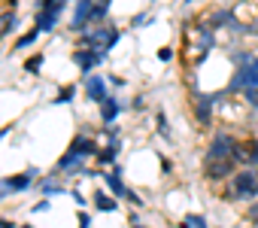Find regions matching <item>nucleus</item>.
<instances>
[{
    "mask_svg": "<svg viewBox=\"0 0 258 228\" xmlns=\"http://www.w3.org/2000/svg\"><path fill=\"white\" fill-rule=\"evenodd\" d=\"M240 64H243V67L234 73V79H231V91H240V94L249 100V106L258 109V58L243 55Z\"/></svg>",
    "mask_w": 258,
    "mask_h": 228,
    "instance_id": "obj_1",
    "label": "nucleus"
},
{
    "mask_svg": "<svg viewBox=\"0 0 258 228\" xmlns=\"http://www.w3.org/2000/svg\"><path fill=\"white\" fill-rule=\"evenodd\" d=\"M213 49V28L210 22H195L191 28H185V55L191 52V61H204V55Z\"/></svg>",
    "mask_w": 258,
    "mask_h": 228,
    "instance_id": "obj_2",
    "label": "nucleus"
},
{
    "mask_svg": "<svg viewBox=\"0 0 258 228\" xmlns=\"http://www.w3.org/2000/svg\"><path fill=\"white\" fill-rule=\"evenodd\" d=\"M231 198L234 201H252L258 198V170L243 167L231 177Z\"/></svg>",
    "mask_w": 258,
    "mask_h": 228,
    "instance_id": "obj_3",
    "label": "nucleus"
},
{
    "mask_svg": "<svg viewBox=\"0 0 258 228\" xmlns=\"http://www.w3.org/2000/svg\"><path fill=\"white\" fill-rule=\"evenodd\" d=\"M118 43V31L115 28H97V31H91V34H85L82 37V49H94V52H106V49H112Z\"/></svg>",
    "mask_w": 258,
    "mask_h": 228,
    "instance_id": "obj_4",
    "label": "nucleus"
},
{
    "mask_svg": "<svg viewBox=\"0 0 258 228\" xmlns=\"http://www.w3.org/2000/svg\"><path fill=\"white\" fill-rule=\"evenodd\" d=\"M34 177H37V167H31V170H25V174H16V177H7V180H0V198H7V195H19V192H28Z\"/></svg>",
    "mask_w": 258,
    "mask_h": 228,
    "instance_id": "obj_5",
    "label": "nucleus"
},
{
    "mask_svg": "<svg viewBox=\"0 0 258 228\" xmlns=\"http://www.w3.org/2000/svg\"><path fill=\"white\" fill-rule=\"evenodd\" d=\"M195 100H198V103H195V116H198V122H201V125H210V119H213V106H216L219 94H198Z\"/></svg>",
    "mask_w": 258,
    "mask_h": 228,
    "instance_id": "obj_6",
    "label": "nucleus"
},
{
    "mask_svg": "<svg viewBox=\"0 0 258 228\" xmlns=\"http://www.w3.org/2000/svg\"><path fill=\"white\" fill-rule=\"evenodd\" d=\"M234 174H237L234 161H204V177L207 180H225V177H234Z\"/></svg>",
    "mask_w": 258,
    "mask_h": 228,
    "instance_id": "obj_7",
    "label": "nucleus"
},
{
    "mask_svg": "<svg viewBox=\"0 0 258 228\" xmlns=\"http://www.w3.org/2000/svg\"><path fill=\"white\" fill-rule=\"evenodd\" d=\"M100 52H94V49H76L73 52V64L82 70V73H91V67H97L100 64Z\"/></svg>",
    "mask_w": 258,
    "mask_h": 228,
    "instance_id": "obj_8",
    "label": "nucleus"
},
{
    "mask_svg": "<svg viewBox=\"0 0 258 228\" xmlns=\"http://www.w3.org/2000/svg\"><path fill=\"white\" fill-rule=\"evenodd\" d=\"M85 94H88L94 103H103V100L109 97V91H106V82H103L100 76H88V82H85Z\"/></svg>",
    "mask_w": 258,
    "mask_h": 228,
    "instance_id": "obj_9",
    "label": "nucleus"
},
{
    "mask_svg": "<svg viewBox=\"0 0 258 228\" xmlns=\"http://www.w3.org/2000/svg\"><path fill=\"white\" fill-rule=\"evenodd\" d=\"M94 4L97 0H79V7H76V13H73V28L79 31V28H85L88 22H91V13H94Z\"/></svg>",
    "mask_w": 258,
    "mask_h": 228,
    "instance_id": "obj_10",
    "label": "nucleus"
},
{
    "mask_svg": "<svg viewBox=\"0 0 258 228\" xmlns=\"http://www.w3.org/2000/svg\"><path fill=\"white\" fill-rule=\"evenodd\" d=\"M70 152H73V155H79V158H88V155H94V152H97V143H94L91 137L79 134V137L70 143Z\"/></svg>",
    "mask_w": 258,
    "mask_h": 228,
    "instance_id": "obj_11",
    "label": "nucleus"
},
{
    "mask_svg": "<svg viewBox=\"0 0 258 228\" xmlns=\"http://www.w3.org/2000/svg\"><path fill=\"white\" fill-rule=\"evenodd\" d=\"M103 180H106V186H109V192H112L115 198H124V201H127L131 189H127V186L118 180V167H115V174H112V170H109V174H103Z\"/></svg>",
    "mask_w": 258,
    "mask_h": 228,
    "instance_id": "obj_12",
    "label": "nucleus"
},
{
    "mask_svg": "<svg viewBox=\"0 0 258 228\" xmlns=\"http://www.w3.org/2000/svg\"><path fill=\"white\" fill-rule=\"evenodd\" d=\"M118 112H121V106H118V100H115V97L109 94V97H106V100L100 103V119H103L106 125H112V122H115V116H118Z\"/></svg>",
    "mask_w": 258,
    "mask_h": 228,
    "instance_id": "obj_13",
    "label": "nucleus"
},
{
    "mask_svg": "<svg viewBox=\"0 0 258 228\" xmlns=\"http://www.w3.org/2000/svg\"><path fill=\"white\" fill-rule=\"evenodd\" d=\"M94 207L100 213H112V210H118V198H106L103 192H94Z\"/></svg>",
    "mask_w": 258,
    "mask_h": 228,
    "instance_id": "obj_14",
    "label": "nucleus"
},
{
    "mask_svg": "<svg viewBox=\"0 0 258 228\" xmlns=\"http://www.w3.org/2000/svg\"><path fill=\"white\" fill-rule=\"evenodd\" d=\"M115 152H118V140H109V146H106V149H100V152H97V161H100V164H106V167H109V164H112V161H115Z\"/></svg>",
    "mask_w": 258,
    "mask_h": 228,
    "instance_id": "obj_15",
    "label": "nucleus"
},
{
    "mask_svg": "<svg viewBox=\"0 0 258 228\" xmlns=\"http://www.w3.org/2000/svg\"><path fill=\"white\" fill-rule=\"evenodd\" d=\"M179 228H207V222H204V216H198V213H188V216L179 222Z\"/></svg>",
    "mask_w": 258,
    "mask_h": 228,
    "instance_id": "obj_16",
    "label": "nucleus"
},
{
    "mask_svg": "<svg viewBox=\"0 0 258 228\" xmlns=\"http://www.w3.org/2000/svg\"><path fill=\"white\" fill-rule=\"evenodd\" d=\"M106 10H109V0H97V4H94V13H91V22H100V19L106 16Z\"/></svg>",
    "mask_w": 258,
    "mask_h": 228,
    "instance_id": "obj_17",
    "label": "nucleus"
},
{
    "mask_svg": "<svg viewBox=\"0 0 258 228\" xmlns=\"http://www.w3.org/2000/svg\"><path fill=\"white\" fill-rule=\"evenodd\" d=\"M13 25H16V16H13V13H4V16H0V37H4L7 31H13Z\"/></svg>",
    "mask_w": 258,
    "mask_h": 228,
    "instance_id": "obj_18",
    "label": "nucleus"
},
{
    "mask_svg": "<svg viewBox=\"0 0 258 228\" xmlns=\"http://www.w3.org/2000/svg\"><path fill=\"white\" fill-rule=\"evenodd\" d=\"M37 34H40V31H37V28H34V31H31V34H25V37H19V43H16V49H28V46H31V43H34V40H37Z\"/></svg>",
    "mask_w": 258,
    "mask_h": 228,
    "instance_id": "obj_19",
    "label": "nucleus"
},
{
    "mask_svg": "<svg viewBox=\"0 0 258 228\" xmlns=\"http://www.w3.org/2000/svg\"><path fill=\"white\" fill-rule=\"evenodd\" d=\"M40 192L43 195H58V192H64L58 183H52V180H46V183H40Z\"/></svg>",
    "mask_w": 258,
    "mask_h": 228,
    "instance_id": "obj_20",
    "label": "nucleus"
},
{
    "mask_svg": "<svg viewBox=\"0 0 258 228\" xmlns=\"http://www.w3.org/2000/svg\"><path fill=\"white\" fill-rule=\"evenodd\" d=\"M73 94H76V85H67V88H61V94L55 97V103H64V100H73Z\"/></svg>",
    "mask_w": 258,
    "mask_h": 228,
    "instance_id": "obj_21",
    "label": "nucleus"
},
{
    "mask_svg": "<svg viewBox=\"0 0 258 228\" xmlns=\"http://www.w3.org/2000/svg\"><path fill=\"white\" fill-rule=\"evenodd\" d=\"M40 64H43V55H34V58H31V61L25 64V67H28L31 73H37V70H40Z\"/></svg>",
    "mask_w": 258,
    "mask_h": 228,
    "instance_id": "obj_22",
    "label": "nucleus"
},
{
    "mask_svg": "<svg viewBox=\"0 0 258 228\" xmlns=\"http://www.w3.org/2000/svg\"><path fill=\"white\" fill-rule=\"evenodd\" d=\"M158 131L167 137V119H164V112H158Z\"/></svg>",
    "mask_w": 258,
    "mask_h": 228,
    "instance_id": "obj_23",
    "label": "nucleus"
},
{
    "mask_svg": "<svg viewBox=\"0 0 258 228\" xmlns=\"http://www.w3.org/2000/svg\"><path fill=\"white\" fill-rule=\"evenodd\" d=\"M158 58H161V61H170V58H173V52H170V49H158Z\"/></svg>",
    "mask_w": 258,
    "mask_h": 228,
    "instance_id": "obj_24",
    "label": "nucleus"
},
{
    "mask_svg": "<svg viewBox=\"0 0 258 228\" xmlns=\"http://www.w3.org/2000/svg\"><path fill=\"white\" fill-rule=\"evenodd\" d=\"M249 219H252V222H258V204H252V207H249Z\"/></svg>",
    "mask_w": 258,
    "mask_h": 228,
    "instance_id": "obj_25",
    "label": "nucleus"
},
{
    "mask_svg": "<svg viewBox=\"0 0 258 228\" xmlns=\"http://www.w3.org/2000/svg\"><path fill=\"white\" fill-rule=\"evenodd\" d=\"M43 210H49V201H40V204L34 207V213H43Z\"/></svg>",
    "mask_w": 258,
    "mask_h": 228,
    "instance_id": "obj_26",
    "label": "nucleus"
},
{
    "mask_svg": "<svg viewBox=\"0 0 258 228\" xmlns=\"http://www.w3.org/2000/svg\"><path fill=\"white\" fill-rule=\"evenodd\" d=\"M0 228H13V222H7V219H0Z\"/></svg>",
    "mask_w": 258,
    "mask_h": 228,
    "instance_id": "obj_27",
    "label": "nucleus"
},
{
    "mask_svg": "<svg viewBox=\"0 0 258 228\" xmlns=\"http://www.w3.org/2000/svg\"><path fill=\"white\" fill-rule=\"evenodd\" d=\"M137 228H140V225H137Z\"/></svg>",
    "mask_w": 258,
    "mask_h": 228,
    "instance_id": "obj_28",
    "label": "nucleus"
}]
</instances>
